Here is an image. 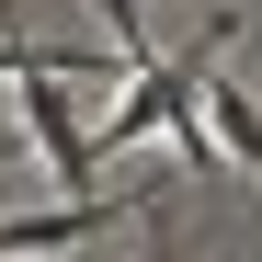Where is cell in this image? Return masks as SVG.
<instances>
[{"mask_svg": "<svg viewBox=\"0 0 262 262\" xmlns=\"http://www.w3.org/2000/svg\"><path fill=\"white\" fill-rule=\"evenodd\" d=\"M12 103H23V137H34V160H46V183L57 194H92V137H80V114H69V69H34V80H12Z\"/></svg>", "mask_w": 262, "mask_h": 262, "instance_id": "1", "label": "cell"}, {"mask_svg": "<svg viewBox=\"0 0 262 262\" xmlns=\"http://www.w3.org/2000/svg\"><path fill=\"white\" fill-rule=\"evenodd\" d=\"M160 194H69V205H34V216H0V262H23V251H92L114 216H148Z\"/></svg>", "mask_w": 262, "mask_h": 262, "instance_id": "2", "label": "cell"}, {"mask_svg": "<svg viewBox=\"0 0 262 262\" xmlns=\"http://www.w3.org/2000/svg\"><path fill=\"white\" fill-rule=\"evenodd\" d=\"M205 125H216V148H228V171H262V103L239 80H205Z\"/></svg>", "mask_w": 262, "mask_h": 262, "instance_id": "3", "label": "cell"}, {"mask_svg": "<svg viewBox=\"0 0 262 262\" xmlns=\"http://www.w3.org/2000/svg\"><path fill=\"white\" fill-rule=\"evenodd\" d=\"M148 262H183V251H171V228H160V205H148Z\"/></svg>", "mask_w": 262, "mask_h": 262, "instance_id": "4", "label": "cell"}]
</instances>
